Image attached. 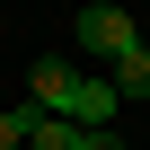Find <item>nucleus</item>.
Masks as SVG:
<instances>
[{
  "label": "nucleus",
  "instance_id": "obj_1",
  "mask_svg": "<svg viewBox=\"0 0 150 150\" xmlns=\"http://www.w3.org/2000/svg\"><path fill=\"white\" fill-rule=\"evenodd\" d=\"M132 44H150L132 9H115V0H88V9H80V53L88 62H124Z\"/></svg>",
  "mask_w": 150,
  "mask_h": 150
},
{
  "label": "nucleus",
  "instance_id": "obj_2",
  "mask_svg": "<svg viewBox=\"0 0 150 150\" xmlns=\"http://www.w3.org/2000/svg\"><path fill=\"white\" fill-rule=\"evenodd\" d=\"M80 80H88V71L71 62V53H35V71H27V106L71 124V115H80Z\"/></svg>",
  "mask_w": 150,
  "mask_h": 150
},
{
  "label": "nucleus",
  "instance_id": "obj_3",
  "mask_svg": "<svg viewBox=\"0 0 150 150\" xmlns=\"http://www.w3.org/2000/svg\"><path fill=\"white\" fill-rule=\"evenodd\" d=\"M115 115H124L115 80H106V71H88V80H80V115H71V124H80V132H115Z\"/></svg>",
  "mask_w": 150,
  "mask_h": 150
},
{
  "label": "nucleus",
  "instance_id": "obj_4",
  "mask_svg": "<svg viewBox=\"0 0 150 150\" xmlns=\"http://www.w3.org/2000/svg\"><path fill=\"white\" fill-rule=\"evenodd\" d=\"M106 80H115V97H150V44H132V53L106 71Z\"/></svg>",
  "mask_w": 150,
  "mask_h": 150
},
{
  "label": "nucleus",
  "instance_id": "obj_5",
  "mask_svg": "<svg viewBox=\"0 0 150 150\" xmlns=\"http://www.w3.org/2000/svg\"><path fill=\"white\" fill-rule=\"evenodd\" d=\"M35 124H44L35 106H0V150H27V141H35Z\"/></svg>",
  "mask_w": 150,
  "mask_h": 150
},
{
  "label": "nucleus",
  "instance_id": "obj_6",
  "mask_svg": "<svg viewBox=\"0 0 150 150\" xmlns=\"http://www.w3.org/2000/svg\"><path fill=\"white\" fill-rule=\"evenodd\" d=\"M27 150H80V124H62V115H44V124H35V141H27Z\"/></svg>",
  "mask_w": 150,
  "mask_h": 150
},
{
  "label": "nucleus",
  "instance_id": "obj_7",
  "mask_svg": "<svg viewBox=\"0 0 150 150\" xmlns=\"http://www.w3.org/2000/svg\"><path fill=\"white\" fill-rule=\"evenodd\" d=\"M80 150H132L124 132H80Z\"/></svg>",
  "mask_w": 150,
  "mask_h": 150
}]
</instances>
